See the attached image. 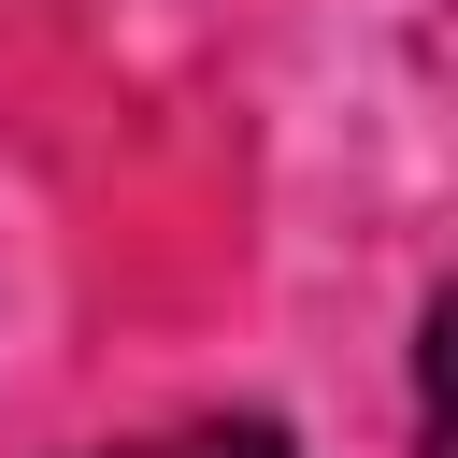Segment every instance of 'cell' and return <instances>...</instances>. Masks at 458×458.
<instances>
[{
	"label": "cell",
	"instance_id": "6da1fadb",
	"mask_svg": "<svg viewBox=\"0 0 458 458\" xmlns=\"http://www.w3.org/2000/svg\"><path fill=\"white\" fill-rule=\"evenodd\" d=\"M100 458H301L272 415H200V429H157V444H100Z\"/></svg>",
	"mask_w": 458,
	"mask_h": 458
}]
</instances>
